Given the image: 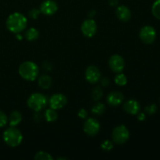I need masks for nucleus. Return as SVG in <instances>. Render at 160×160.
<instances>
[{"instance_id":"nucleus-6","label":"nucleus","mask_w":160,"mask_h":160,"mask_svg":"<svg viewBox=\"0 0 160 160\" xmlns=\"http://www.w3.org/2000/svg\"><path fill=\"white\" fill-rule=\"evenodd\" d=\"M139 37L143 43L150 45L156 40V31L153 27L147 25L141 28L139 32Z\"/></svg>"},{"instance_id":"nucleus-30","label":"nucleus","mask_w":160,"mask_h":160,"mask_svg":"<svg viewBox=\"0 0 160 160\" xmlns=\"http://www.w3.org/2000/svg\"><path fill=\"white\" fill-rule=\"evenodd\" d=\"M42 66H43V68L45 69V70H47V71H50V70H52V65L51 62H48V61H45V62L42 63Z\"/></svg>"},{"instance_id":"nucleus-23","label":"nucleus","mask_w":160,"mask_h":160,"mask_svg":"<svg viewBox=\"0 0 160 160\" xmlns=\"http://www.w3.org/2000/svg\"><path fill=\"white\" fill-rule=\"evenodd\" d=\"M34 159L37 160H52L53 159L52 156L49 154V153L46 152L40 151L37 152L34 156Z\"/></svg>"},{"instance_id":"nucleus-7","label":"nucleus","mask_w":160,"mask_h":160,"mask_svg":"<svg viewBox=\"0 0 160 160\" xmlns=\"http://www.w3.org/2000/svg\"><path fill=\"white\" fill-rule=\"evenodd\" d=\"M109 67L114 73H121L125 68L124 59L120 55H112L109 59Z\"/></svg>"},{"instance_id":"nucleus-9","label":"nucleus","mask_w":160,"mask_h":160,"mask_svg":"<svg viewBox=\"0 0 160 160\" xmlns=\"http://www.w3.org/2000/svg\"><path fill=\"white\" fill-rule=\"evenodd\" d=\"M81 30L84 36L92 38L97 32V24L92 18L87 19L81 24Z\"/></svg>"},{"instance_id":"nucleus-5","label":"nucleus","mask_w":160,"mask_h":160,"mask_svg":"<svg viewBox=\"0 0 160 160\" xmlns=\"http://www.w3.org/2000/svg\"><path fill=\"white\" fill-rule=\"evenodd\" d=\"M130 138V132L126 126L119 125L116 127L112 132V142L118 145H123L128 142Z\"/></svg>"},{"instance_id":"nucleus-14","label":"nucleus","mask_w":160,"mask_h":160,"mask_svg":"<svg viewBox=\"0 0 160 160\" xmlns=\"http://www.w3.org/2000/svg\"><path fill=\"white\" fill-rule=\"evenodd\" d=\"M123 110L131 115H137L141 109L140 103L134 99H130L125 102L123 106Z\"/></svg>"},{"instance_id":"nucleus-10","label":"nucleus","mask_w":160,"mask_h":160,"mask_svg":"<svg viewBox=\"0 0 160 160\" xmlns=\"http://www.w3.org/2000/svg\"><path fill=\"white\" fill-rule=\"evenodd\" d=\"M85 79L90 84H96L101 79L100 70L95 65H91L85 70Z\"/></svg>"},{"instance_id":"nucleus-12","label":"nucleus","mask_w":160,"mask_h":160,"mask_svg":"<svg viewBox=\"0 0 160 160\" xmlns=\"http://www.w3.org/2000/svg\"><path fill=\"white\" fill-rule=\"evenodd\" d=\"M40 11L45 16H52L58 10L57 3L53 0H45L41 4Z\"/></svg>"},{"instance_id":"nucleus-26","label":"nucleus","mask_w":160,"mask_h":160,"mask_svg":"<svg viewBox=\"0 0 160 160\" xmlns=\"http://www.w3.org/2000/svg\"><path fill=\"white\" fill-rule=\"evenodd\" d=\"M41 13L40 9H38L36 8H34V9H31L28 12V16H29L30 18L33 19V20H36V19L38 18L39 15Z\"/></svg>"},{"instance_id":"nucleus-21","label":"nucleus","mask_w":160,"mask_h":160,"mask_svg":"<svg viewBox=\"0 0 160 160\" xmlns=\"http://www.w3.org/2000/svg\"><path fill=\"white\" fill-rule=\"evenodd\" d=\"M114 81L117 85L125 86L128 84V78H127L126 75L122 73L121 72V73H117L115 78H114Z\"/></svg>"},{"instance_id":"nucleus-24","label":"nucleus","mask_w":160,"mask_h":160,"mask_svg":"<svg viewBox=\"0 0 160 160\" xmlns=\"http://www.w3.org/2000/svg\"><path fill=\"white\" fill-rule=\"evenodd\" d=\"M152 15L158 20H160V0H156L152 7Z\"/></svg>"},{"instance_id":"nucleus-2","label":"nucleus","mask_w":160,"mask_h":160,"mask_svg":"<svg viewBox=\"0 0 160 160\" xmlns=\"http://www.w3.org/2000/svg\"><path fill=\"white\" fill-rule=\"evenodd\" d=\"M20 76L28 81H34L39 74V68L35 62L25 61L22 62L18 69Z\"/></svg>"},{"instance_id":"nucleus-16","label":"nucleus","mask_w":160,"mask_h":160,"mask_svg":"<svg viewBox=\"0 0 160 160\" xmlns=\"http://www.w3.org/2000/svg\"><path fill=\"white\" fill-rule=\"evenodd\" d=\"M8 121H9L10 127L17 126L22 121V114L17 110L12 111L9 115Z\"/></svg>"},{"instance_id":"nucleus-33","label":"nucleus","mask_w":160,"mask_h":160,"mask_svg":"<svg viewBox=\"0 0 160 160\" xmlns=\"http://www.w3.org/2000/svg\"><path fill=\"white\" fill-rule=\"evenodd\" d=\"M119 3V0H109V5L111 6H117Z\"/></svg>"},{"instance_id":"nucleus-1","label":"nucleus","mask_w":160,"mask_h":160,"mask_svg":"<svg viewBox=\"0 0 160 160\" xmlns=\"http://www.w3.org/2000/svg\"><path fill=\"white\" fill-rule=\"evenodd\" d=\"M6 26L10 32L18 34L26 29L28 26V19L20 12H13L8 17Z\"/></svg>"},{"instance_id":"nucleus-19","label":"nucleus","mask_w":160,"mask_h":160,"mask_svg":"<svg viewBox=\"0 0 160 160\" xmlns=\"http://www.w3.org/2000/svg\"><path fill=\"white\" fill-rule=\"evenodd\" d=\"M25 38L29 42H33L38 39L39 37V32L36 28H30L25 31L24 34Z\"/></svg>"},{"instance_id":"nucleus-20","label":"nucleus","mask_w":160,"mask_h":160,"mask_svg":"<svg viewBox=\"0 0 160 160\" xmlns=\"http://www.w3.org/2000/svg\"><path fill=\"white\" fill-rule=\"evenodd\" d=\"M105 111H106V106L102 102H97L92 108V112L95 116L102 115L105 112Z\"/></svg>"},{"instance_id":"nucleus-8","label":"nucleus","mask_w":160,"mask_h":160,"mask_svg":"<svg viewBox=\"0 0 160 160\" xmlns=\"http://www.w3.org/2000/svg\"><path fill=\"white\" fill-rule=\"evenodd\" d=\"M83 130L88 136L96 135L100 131L99 122L95 118H88L84 122Z\"/></svg>"},{"instance_id":"nucleus-32","label":"nucleus","mask_w":160,"mask_h":160,"mask_svg":"<svg viewBox=\"0 0 160 160\" xmlns=\"http://www.w3.org/2000/svg\"><path fill=\"white\" fill-rule=\"evenodd\" d=\"M137 118L139 121H144V120H145V114L143 113V112H141V113H139L138 115Z\"/></svg>"},{"instance_id":"nucleus-34","label":"nucleus","mask_w":160,"mask_h":160,"mask_svg":"<svg viewBox=\"0 0 160 160\" xmlns=\"http://www.w3.org/2000/svg\"><path fill=\"white\" fill-rule=\"evenodd\" d=\"M95 15V10H91L88 13V17L89 18H92Z\"/></svg>"},{"instance_id":"nucleus-17","label":"nucleus","mask_w":160,"mask_h":160,"mask_svg":"<svg viewBox=\"0 0 160 160\" xmlns=\"http://www.w3.org/2000/svg\"><path fill=\"white\" fill-rule=\"evenodd\" d=\"M52 78L48 74L44 73L38 78V85L42 89H48L52 86Z\"/></svg>"},{"instance_id":"nucleus-15","label":"nucleus","mask_w":160,"mask_h":160,"mask_svg":"<svg viewBox=\"0 0 160 160\" xmlns=\"http://www.w3.org/2000/svg\"><path fill=\"white\" fill-rule=\"evenodd\" d=\"M116 15L119 20L123 22H128L131 18V12L129 8L126 6H119L116 9Z\"/></svg>"},{"instance_id":"nucleus-27","label":"nucleus","mask_w":160,"mask_h":160,"mask_svg":"<svg viewBox=\"0 0 160 160\" xmlns=\"http://www.w3.org/2000/svg\"><path fill=\"white\" fill-rule=\"evenodd\" d=\"M145 110L148 114H149V115H152V114L156 113V111H157V106H156V105L155 104L148 105V106L145 107Z\"/></svg>"},{"instance_id":"nucleus-4","label":"nucleus","mask_w":160,"mask_h":160,"mask_svg":"<svg viewBox=\"0 0 160 160\" xmlns=\"http://www.w3.org/2000/svg\"><path fill=\"white\" fill-rule=\"evenodd\" d=\"M28 106L34 112H38L44 109L48 104V98L42 93H33L27 102Z\"/></svg>"},{"instance_id":"nucleus-25","label":"nucleus","mask_w":160,"mask_h":160,"mask_svg":"<svg viewBox=\"0 0 160 160\" xmlns=\"http://www.w3.org/2000/svg\"><path fill=\"white\" fill-rule=\"evenodd\" d=\"M101 148L104 151L109 152L112 149V148H113V144H112V142L110 140H105L101 144Z\"/></svg>"},{"instance_id":"nucleus-11","label":"nucleus","mask_w":160,"mask_h":160,"mask_svg":"<svg viewBox=\"0 0 160 160\" xmlns=\"http://www.w3.org/2000/svg\"><path fill=\"white\" fill-rule=\"evenodd\" d=\"M49 106L56 110L63 108L67 104V98L62 94H55L49 98Z\"/></svg>"},{"instance_id":"nucleus-31","label":"nucleus","mask_w":160,"mask_h":160,"mask_svg":"<svg viewBox=\"0 0 160 160\" xmlns=\"http://www.w3.org/2000/svg\"><path fill=\"white\" fill-rule=\"evenodd\" d=\"M101 84L102 86H108L109 84V81L107 78H102V80L101 81Z\"/></svg>"},{"instance_id":"nucleus-18","label":"nucleus","mask_w":160,"mask_h":160,"mask_svg":"<svg viewBox=\"0 0 160 160\" xmlns=\"http://www.w3.org/2000/svg\"><path fill=\"white\" fill-rule=\"evenodd\" d=\"M44 117H45V120L48 123H52V122H54L57 120L58 118V113L56 112V109H47L45 111V113H44Z\"/></svg>"},{"instance_id":"nucleus-22","label":"nucleus","mask_w":160,"mask_h":160,"mask_svg":"<svg viewBox=\"0 0 160 160\" xmlns=\"http://www.w3.org/2000/svg\"><path fill=\"white\" fill-rule=\"evenodd\" d=\"M103 95L102 90L101 88L99 86H96V87L94 88L92 91V97L93 98V100L95 101H98L99 99H101Z\"/></svg>"},{"instance_id":"nucleus-28","label":"nucleus","mask_w":160,"mask_h":160,"mask_svg":"<svg viewBox=\"0 0 160 160\" xmlns=\"http://www.w3.org/2000/svg\"><path fill=\"white\" fill-rule=\"evenodd\" d=\"M8 123V117L5 112L0 111V128H3Z\"/></svg>"},{"instance_id":"nucleus-3","label":"nucleus","mask_w":160,"mask_h":160,"mask_svg":"<svg viewBox=\"0 0 160 160\" xmlns=\"http://www.w3.org/2000/svg\"><path fill=\"white\" fill-rule=\"evenodd\" d=\"M2 138L8 146L15 148L20 145L23 140V135L15 127H10L3 132Z\"/></svg>"},{"instance_id":"nucleus-35","label":"nucleus","mask_w":160,"mask_h":160,"mask_svg":"<svg viewBox=\"0 0 160 160\" xmlns=\"http://www.w3.org/2000/svg\"><path fill=\"white\" fill-rule=\"evenodd\" d=\"M16 38H17L18 40H21L22 38H23V37H22L21 34H20V33H18V34H17V35H16Z\"/></svg>"},{"instance_id":"nucleus-29","label":"nucleus","mask_w":160,"mask_h":160,"mask_svg":"<svg viewBox=\"0 0 160 160\" xmlns=\"http://www.w3.org/2000/svg\"><path fill=\"white\" fill-rule=\"evenodd\" d=\"M78 116L81 119H86L88 117V112L84 109H81L78 111Z\"/></svg>"},{"instance_id":"nucleus-13","label":"nucleus","mask_w":160,"mask_h":160,"mask_svg":"<svg viewBox=\"0 0 160 160\" xmlns=\"http://www.w3.org/2000/svg\"><path fill=\"white\" fill-rule=\"evenodd\" d=\"M124 99V95L122 92L118 91H113L107 95L106 101L109 105L112 106H117L122 104Z\"/></svg>"}]
</instances>
